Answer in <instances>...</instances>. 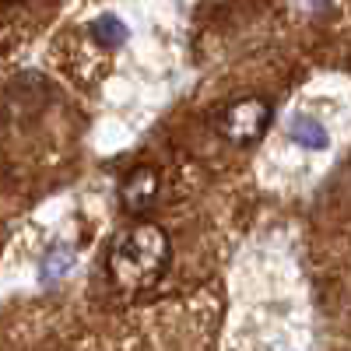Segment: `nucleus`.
<instances>
[{
  "label": "nucleus",
  "instance_id": "1",
  "mask_svg": "<svg viewBox=\"0 0 351 351\" xmlns=\"http://www.w3.org/2000/svg\"><path fill=\"white\" fill-rule=\"evenodd\" d=\"M169 260H172V243L165 236V228L152 221H137L109 243L106 271L116 288L144 291L162 281V274L169 271Z\"/></svg>",
  "mask_w": 351,
  "mask_h": 351
},
{
  "label": "nucleus",
  "instance_id": "2",
  "mask_svg": "<svg viewBox=\"0 0 351 351\" xmlns=\"http://www.w3.org/2000/svg\"><path fill=\"white\" fill-rule=\"evenodd\" d=\"M271 120H274L271 99H263V95H243V99H236V102H228V106L218 109L215 130L228 144H236V148H250V144H256L263 134L271 130Z\"/></svg>",
  "mask_w": 351,
  "mask_h": 351
},
{
  "label": "nucleus",
  "instance_id": "3",
  "mask_svg": "<svg viewBox=\"0 0 351 351\" xmlns=\"http://www.w3.org/2000/svg\"><path fill=\"white\" fill-rule=\"evenodd\" d=\"M158 197V172L152 165H137L120 183V208L127 215H144Z\"/></svg>",
  "mask_w": 351,
  "mask_h": 351
},
{
  "label": "nucleus",
  "instance_id": "4",
  "mask_svg": "<svg viewBox=\"0 0 351 351\" xmlns=\"http://www.w3.org/2000/svg\"><path fill=\"white\" fill-rule=\"evenodd\" d=\"M288 137L295 141V144H302V148H309V152H324V148H330V134L324 130V123H316L313 116H291Z\"/></svg>",
  "mask_w": 351,
  "mask_h": 351
},
{
  "label": "nucleus",
  "instance_id": "5",
  "mask_svg": "<svg viewBox=\"0 0 351 351\" xmlns=\"http://www.w3.org/2000/svg\"><path fill=\"white\" fill-rule=\"evenodd\" d=\"M74 246H67V243H56V246H49L46 253H43V263H39V271H43V281L46 285H56L64 274H71L74 271Z\"/></svg>",
  "mask_w": 351,
  "mask_h": 351
},
{
  "label": "nucleus",
  "instance_id": "6",
  "mask_svg": "<svg viewBox=\"0 0 351 351\" xmlns=\"http://www.w3.org/2000/svg\"><path fill=\"white\" fill-rule=\"evenodd\" d=\"M127 25L116 18V14H102V18H95L92 21V39L102 46V49H120L123 43H127Z\"/></svg>",
  "mask_w": 351,
  "mask_h": 351
},
{
  "label": "nucleus",
  "instance_id": "7",
  "mask_svg": "<svg viewBox=\"0 0 351 351\" xmlns=\"http://www.w3.org/2000/svg\"><path fill=\"white\" fill-rule=\"evenodd\" d=\"M313 4H327V0H313Z\"/></svg>",
  "mask_w": 351,
  "mask_h": 351
}]
</instances>
